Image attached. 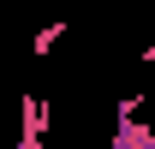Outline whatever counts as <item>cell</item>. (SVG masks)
<instances>
[{"label": "cell", "instance_id": "obj_2", "mask_svg": "<svg viewBox=\"0 0 155 149\" xmlns=\"http://www.w3.org/2000/svg\"><path fill=\"white\" fill-rule=\"evenodd\" d=\"M42 131H48V108H42V95H24V137H18V149H42Z\"/></svg>", "mask_w": 155, "mask_h": 149}, {"label": "cell", "instance_id": "obj_1", "mask_svg": "<svg viewBox=\"0 0 155 149\" xmlns=\"http://www.w3.org/2000/svg\"><path fill=\"white\" fill-rule=\"evenodd\" d=\"M107 149H155V125H149V119H137V113H125Z\"/></svg>", "mask_w": 155, "mask_h": 149}, {"label": "cell", "instance_id": "obj_4", "mask_svg": "<svg viewBox=\"0 0 155 149\" xmlns=\"http://www.w3.org/2000/svg\"><path fill=\"white\" fill-rule=\"evenodd\" d=\"M143 72H155V48H143Z\"/></svg>", "mask_w": 155, "mask_h": 149}, {"label": "cell", "instance_id": "obj_3", "mask_svg": "<svg viewBox=\"0 0 155 149\" xmlns=\"http://www.w3.org/2000/svg\"><path fill=\"white\" fill-rule=\"evenodd\" d=\"M66 30H72V24H66V18H54V24H48V30H36V42H30V54H48L54 42H66Z\"/></svg>", "mask_w": 155, "mask_h": 149}]
</instances>
